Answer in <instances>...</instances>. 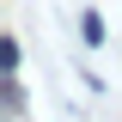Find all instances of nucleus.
Segmentation results:
<instances>
[{
    "label": "nucleus",
    "mask_w": 122,
    "mask_h": 122,
    "mask_svg": "<svg viewBox=\"0 0 122 122\" xmlns=\"http://www.w3.org/2000/svg\"><path fill=\"white\" fill-rule=\"evenodd\" d=\"M79 37H86V43H104V18H98V12H86V30H79Z\"/></svg>",
    "instance_id": "nucleus-1"
}]
</instances>
